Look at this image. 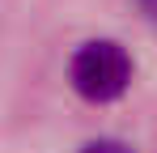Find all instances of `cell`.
I'll return each instance as SVG.
<instances>
[{
  "instance_id": "obj_1",
  "label": "cell",
  "mask_w": 157,
  "mask_h": 153,
  "mask_svg": "<svg viewBox=\"0 0 157 153\" xmlns=\"http://www.w3.org/2000/svg\"><path fill=\"white\" fill-rule=\"evenodd\" d=\"M68 81L85 102H115L132 85V55L115 38H89L72 51Z\"/></svg>"
},
{
  "instance_id": "obj_2",
  "label": "cell",
  "mask_w": 157,
  "mask_h": 153,
  "mask_svg": "<svg viewBox=\"0 0 157 153\" xmlns=\"http://www.w3.org/2000/svg\"><path fill=\"white\" fill-rule=\"evenodd\" d=\"M81 153H132V145L119 140V136H98V140H89Z\"/></svg>"
},
{
  "instance_id": "obj_3",
  "label": "cell",
  "mask_w": 157,
  "mask_h": 153,
  "mask_svg": "<svg viewBox=\"0 0 157 153\" xmlns=\"http://www.w3.org/2000/svg\"><path fill=\"white\" fill-rule=\"evenodd\" d=\"M136 4H140V9H144L149 17H157V0H136Z\"/></svg>"
}]
</instances>
